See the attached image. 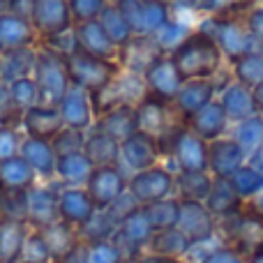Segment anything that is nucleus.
Instances as JSON below:
<instances>
[{"label":"nucleus","instance_id":"c756f323","mask_svg":"<svg viewBox=\"0 0 263 263\" xmlns=\"http://www.w3.org/2000/svg\"><path fill=\"white\" fill-rule=\"evenodd\" d=\"M92 129H100L104 134H109L111 139L125 141L132 132H136V118H134V106L123 104V106H114V109H106L102 114L95 116V123Z\"/></svg>","mask_w":263,"mask_h":263},{"label":"nucleus","instance_id":"a19ab883","mask_svg":"<svg viewBox=\"0 0 263 263\" xmlns=\"http://www.w3.org/2000/svg\"><path fill=\"white\" fill-rule=\"evenodd\" d=\"M229 182H231V187L236 190V194L240 196L245 203H250V201H254L256 196L263 194V173L259 171V168L252 166V164H247V162L242 164L231 178H229Z\"/></svg>","mask_w":263,"mask_h":263},{"label":"nucleus","instance_id":"f03ea898","mask_svg":"<svg viewBox=\"0 0 263 263\" xmlns=\"http://www.w3.org/2000/svg\"><path fill=\"white\" fill-rule=\"evenodd\" d=\"M196 30L205 32V35H210L217 42V46L222 49L227 63H231V60L259 49L254 37L250 35V30H247V26H245V14H242V16H238V14H222V12L208 14V16L199 18Z\"/></svg>","mask_w":263,"mask_h":263},{"label":"nucleus","instance_id":"f3484780","mask_svg":"<svg viewBox=\"0 0 263 263\" xmlns=\"http://www.w3.org/2000/svg\"><path fill=\"white\" fill-rule=\"evenodd\" d=\"M58 111L65 127L88 132L95 123V106H92V95L79 86H69V90L58 102Z\"/></svg>","mask_w":263,"mask_h":263},{"label":"nucleus","instance_id":"a878e982","mask_svg":"<svg viewBox=\"0 0 263 263\" xmlns=\"http://www.w3.org/2000/svg\"><path fill=\"white\" fill-rule=\"evenodd\" d=\"M217 100L222 102L224 111H227V118L231 120V125L256 116V104H254V92H252V88L242 86V83L233 81V79L219 90Z\"/></svg>","mask_w":263,"mask_h":263},{"label":"nucleus","instance_id":"423d86ee","mask_svg":"<svg viewBox=\"0 0 263 263\" xmlns=\"http://www.w3.org/2000/svg\"><path fill=\"white\" fill-rule=\"evenodd\" d=\"M217 238L245 256L263 250V213L252 203H245L238 215L217 222Z\"/></svg>","mask_w":263,"mask_h":263},{"label":"nucleus","instance_id":"1a4fd4ad","mask_svg":"<svg viewBox=\"0 0 263 263\" xmlns=\"http://www.w3.org/2000/svg\"><path fill=\"white\" fill-rule=\"evenodd\" d=\"M157 164H164V153L157 136L136 129L125 141H120V168L127 176Z\"/></svg>","mask_w":263,"mask_h":263},{"label":"nucleus","instance_id":"72a5a7b5","mask_svg":"<svg viewBox=\"0 0 263 263\" xmlns=\"http://www.w3.org/2000/svg\"><path fill=\"white\" fill-rule=\"evenodd\" d=\"M227 65L233 81L242 83V86L252 88V90L263 83V49H254Z\"/></svg>","mask_w":263,"mask_h":263},{"label":"nucleus","instance_id":"ea45409f","mask_svg":"<svg viewBox=\"0 0 263 263\" xmlns=\"http://www.w3.org/2000/svg\"><path fill=\"white\" fill-rule=\"evenodd\" d=\"M100 26L104 28V32H106V37H109L111 42H114L118 49H123L125 44L134 37V30H132V26L127 23V18L120 14V9L116 7V3L111 0L109 5L104 7V12L100 14Z\"/></svg>","mask_w":263,"mask_h":263},{"label":"nucleus","instance_id":"a18cd8bd","mask_svg":"<svg viewBox=\"0 0 263 263\" xmlns=\"http://www.w3.org/2000/svg\"><path fill=\"white\" fill-rule=\"evenodd\" d=\"M83 263H125L123 252L118 250L114 240H95V242H81Z\"/></svg>","mask_w":263,"mask_h":263},{"label":"nucleus","instance_id":"f257e3e1","mask_svg":"<svg viewBox=\"0 0 263 263\" xmlns=\"http://www.w3.org/2000/svg\"><path fill=\"white\" fill-rule=\"evenodd\" d=\"M168 55L185 81H190V79H217L227 65V58L217 46V42L196 28Z\"/></svg>","mask_w":263,"mask_h":263},{"label":"nucleus","instance_id":"ddd939ff","mask_svg":"<svg viewBox=\"0 0 263 263\" xmlns=\"http://www.w3.org/2000/svg\"><path fill=\"white\" fill-rule=\"evenodd\" d=\"M127 173L120 168V164L116 166H95L86 182V192L90 194L92 203L97 210H106L116 199L127 192Z\"/></svg>","mask_w":263,"mask_h":263},{"label":"nucleus","instance_id":"69168bd1","mask_svg":"<svg viewBox=\"0 0 263 263\" xmlns=\"http://www.w3.org/2000/svg\"><path fill=\"white\" fill-rule=\"evenodd\" d=\"M0 55H3V46H0Z\"/></svg>","mask_w":263,"mask_h":263},{"label":"nucleus","instance_id":"f8f14e48","mask_svg":"<svg viewBox=\"0 0 263 263\" xmlns=\"http://www.w3.org/2000/svg\"><path fill=\"white\" fill-rule=\"evenodd\" d=\"M143 83H145V95L155 97V100H162L166 104H173L176 95L180 92L182 83V74L178 72V67L173 65L171 55L162 53L143 74Z\"/></svg>","mask_w":263,"mask_h":263},{"label":"nucleus","instance_id":"e433bc0d","mask_svg":"<svg viewBox=\"0 0 263 263\" xmlns=\"http://www.w3.org/2000/svg\"><path fill=\"white\" fill-rule=\"evenodd\" d=\"M141 210H143V215H145V219H148L153 231L176 229L178 219H180V199H178V196H168V199L141 205Z\"/></svg>","mask_w":263,"mask_h":263},{"label":"nucleus","instance_id":"58836bf2","mask_svg":"<svg viewBox=\"0 0 263 263\" xmlns=\"http://www.w3.org/2000/svg\"><path fill=\"white\" fill-rule=\"evenodd\" d=\"M5 88H7V104L12 106L18 116H23V111L40 104V88H37L32 74L30 77L14 79V81L5 83Z\"/></svg>","mask_w":263,"mask_h":263},{"label":"nucleus","instance_id":"680f3d73","mask_svg":"<svg viewBox=\"0 0 263 263\" xmlns=\"http://www.w3.org/2000/svg\"><path fill=\"white\" fill-rule=\"evenodd\" d=\"M252 92H254V104H256V114H259L261 118H263V83H261V86H256V88H254V90H252Z\"/></svg>","mask_w":263,"mask_h":263},{"label":"nucleus","instance_id":"4c0bfd02","mask_svg":"<svg viewBox=\"0 0 263 263\" xmlns=\"http://www.w3.org/2000/svg\"><path fill=\"white\" fill-rule=\"evenodd\" d=\"M213 176L208 171H178L176 173V196L187 201H205Z\"/></svg>","mask_w":263,"mask_h":263},{"label":"nucleus","instance_id":"7c9ffc66","mask_svg":"<svg viewBox=\"0 0 263 263\" xmlns=\"http://www.w3.org/2000/svg\"><path fill=\"white\" fill-rule=\"evenodd\" d=\"M83 153L92 162V166H116V164H120V143L100 129L90 127L86 132Z\"/></svg>","mask_w":263,"mask_h":263},{"label":"nucleus","instance_id":"7ed1b4c3","mask_svg":"<svg viewBox=\"0 0 263 263\" xmlns=\"http://www.w3.org/2000/svg\"><path fill=\"white\" fill-rule=\"evenodd\" d=\"M32 79L40 88V104L58 106L63 95L69 90L72 81L65 65V53L49 44H37L35 53V67H32Z\"/></svg>","mask_w":263,"mask_h":263},{"label":"nucleus","instance_id":"c9c22d12","mask_svg":"<svg viewBox=\"0 0 263 263\" xmlns=\"http://www.w3.org/2000/svg\"><path fill=\"white\" fill-rule=\"evenodd\" d=\"M35 53H37V46H32V49L5 51L0 55V83H9L14 79L30 77L32 67H35Z\"/></svg>","mask_w":263,"mask_h":263},{"label":"nucleus","instance_id":"b1692460","mask_svg":"<svg viewBox=\"0 0 263 263\" xmlns=\"http://www.w3.org/2000/svg\"><path fill=\"white\" fill-rule=\"evenodd\" d=\"M185 125L194 132L196 136L208 141V143L222 139V136H229V132H231V120L227 118V111H224L222 102H219L217 97H215L208 106H203L199 114L192 116Z\"/></svg>","mask_w":263,"mask_h":263},{"label":"nucleus","instance_id":"0e129e2a","mask_svg":"<svg viewBox=\"0 0 263 263\" xmlns=\"http://www.w3.org/2000/svg\"><path fill=\"white\" fill-rule=\"evenodd\" d=\"M173 263H192V261H187V259H180V261H173Z\"/></svg>","mask_w":263,"mask_h":263},{"label":"nucleus","instance_id":"09e8293b","mask_svg":"<svg viewBox=\"0 0 263 263\" xmlns=\"http://www.w3.org/2000/svg\"><path fill=\"white\" fill-rule=\"evenodd\" d=\"M55 155H67V153H81L86 145V132L81 129H72V127H63L58 134L51 139Z\"/></svg>","mask_w":263,"mask_h":263},{"label":"nucleus","instance_id":"3c124183","mask_svg":"<svg viewBox=\"0 0 263 263\" xmlns=\"http://www.w3.org/2000/svg\"><path fill=\"white\" fill-rule=\"evenodd\" d=\"M196 263H247V256L238 252L236 247L227 245V242H215L213 247H208L201 254V259Z\"/></svg>","mask_w":263,"mask_h":263},{"label":"nucleus","instance_id":"c03bdc74","mask_svg":"<svg viewBox=\"0 0 263 263\" xmlns=\"http://www.w3.org/2000/svg\"><path fill=\"white\" fill-rule=\"evenodd\" d=\"M196 26H192V23L182 21V18H178L176 14H173L171 18H168V23H164L162 28H159L157 32H155V42H157V46L164 51V53H171L173 49H176L178 44H180L182 40H185L187 35H190L192 30H194Z\"/></svg>","mask_w":263,"mask_h":263},{"label":"nucleus","instance_id":"c85d7f7f","mask_svg":"<svg viewBox=\"0 0 263 263\" xmlns=\"http://www.w3.org/2000/svg\"><path fill=\"white\" fill-rule=\"evenodd\" d=\"M92 162L86 153H67L55 159V185L58 187H86L92 173Z\"/></svg>","mask_w":263,"mask_h":263},{"label":"nucleus","instance_id":"dca6fc26","mask_svg":"<svg viewBox=\"0 0 263 263\" xmlns=\"http://www.w3.org/2000/svg\"><path fill=\"white\" fill-rule=\"evenodd\" d=\"M134 118H136V129L145 132V134H153L157 139H162L176 125H182L176 118V114H173L171 104H166L162 100H155L150 95H145L143 100H139L134 104Z\"/></svg>","mask_w":263,"mask_h":263},{"label":"nucleus","instance_id":"5fc2aeb1","mask_svg":"<svg viewBox=\"0 0 263 263\" xmlns=\"http://www.w3.org/2000/svg\"><path fill=\"white\" fill-rule=\"evenodd\" d=\"M136 208H139V203H136V201H134V196H132L129 192H125V194L120 196V199H116L114 203H111L109 208L104 210V213L109 215V217H111V222H114L116 227H118V224L123 222V219L127 217L129 213H134Z\"/></svg>","mask_w":263,"mask_h":263},{"label":"nucleus","instance_id":"37998d69","mask_svg":"<svg viewBox=\"0 0 263 263\" xmlns=\"http://www.w3.org/2000/svg\"><path fill=\"white\" fill-rule=\"evenodd\" d=\"M229 136L250 155L252 150H256L263 143V118L256 114V116H252V118H245V120H240V123L231 125Z\"/></svg>","mask_w":263,"mask_h":263},{"label":"nucleus","instance_id":"774afa93","mask_svg":"<svg viewBox=\"0 0 263 263\" xmlns=\"http://www.w3.org/2000/svg\"><path fill=\"white\" fill-rule=\"evenodd\" d=\"M261 3H263V0H261Z\"/></svg>","mask_w":263,"mask_h":263},{"label":"nucleus","instance_id":"6e6d98bb","mask_svg":"<svg viewBox=\"0 0 263 263\" xmlns=\"http://www.w3.org/2000/svg\"><path fill=\"white\" fill-rule=\"evenodd\" d=\"M245 26L250 30V35L254 37L256 46L263 49V3H259L245 14Z\"/></svg>","mask_w":263,"mask_h":263},{"label":"nucleus","instance_id":"864d4df0","mask_svg":"<svg viewBox=\"0 0 263 263\" xmlns=\"http://www.w3.org/2000/svg\"><path fill=\"white\" fill-rule=\"evenodd\" d=\"M21 139H23L21 127L0 125V162L18 155V150H21Z\"/></svg>","mask_w":263,"mask_h":263},{"label":"nucleus","instance_id":"9d476101","mask_svg":"<svg viewBox=\"0 0 263 263\" xmlns=\"http://www.w3.org/2000/svg\"><path fill=\"white\" fill-rule=\"evenodd\" d=\"M178 229L187 236L192 247H201L208 242H222L217 238V219L210 215L203 201H187L180 199V219Z\"/></svg>","mask_w":263,"mask_h":263},{"label":"nucleus","instance_id":"cd10ccee","mask_svg":"<svg viewBox=\"0 0 263 263\" xmlns=\"http://www.w3.org/2000/svg\"><path fill=\"white\" fill-rule=\"evenodd\" d=\"M30 227L23 219L0 217V263H21Z\"/></svg>","mask_w":263,"mask_h":263},{"label":"nucleus","instance_id":"473e14b6","mask_svg":"<svg viewBox=\"0 0 263 263\" xmlns=\"http://www.w3.org/2000/svg\"><path fill=\"white\" fill-rule=\"evenodd\" d=\"M190 250H192V242L187 240V236L178 227L166 229V231H155L148 242V252L164 256V259H171V261L187 259Z\"/></svg>","mask_w":263,"mask_h":263},{"label":"nucleus","instance_id":"393cba45","mask_svg":"<svg viewBox=\"0 0 263 263\" xmlns=\"http://www.w3.org/2000/svg\"><path fill=\"white\" fill-rule=\"evenodd\" d=\"M21 132L26 136H35V139L51 141L60 129L65 127L63 118H60L58 106L51 104H35L32 109L23 111L21 116Z\"/></svg>","mask_w":263,"mask_h":263},{"label":"nucleus","instance_id":"aec40b11","mask_svg":"<svg viewBox=\"0 0 263 263\" xmlns=\"http://www.w3.org/2000/svg\"><path fill=\"white\" fill-rule=\"evenodd\" d=\"M40 44L35 28H32L30 18L26 14L18 12H3L0 14V46L5 51H16V49H32Z\"/></svg>","mask_w":263,"mask_h":263},{"label":"nucleus","instance_id":"338daca9","mask_svg":"<svg viewBox=\"0 0 263 263\" xmlns=\"http://www.w3.org/2000/svg\"><path fill=\"white\" fill-rule=\"evenodd\" d=\"M21 263H28V261H21Z\"/></svg>","mask_w":263,"mask_h":263},{"label":"nucleus","instance_id":"6ab92c4d","mask_svg":"<svg viewBox=\"0 0 263 263\" xmlns=\"http://www.w3.org/2000/svg\"><path fill=\"white\" fill-rule=\"evenodd\" d=\"M245 162L247 153L231 136H222L208 143V173L213 178H231Z\"/></svg>","mask_w":263,"mask_h":263},{"label":"nucleus","instance_id":"6e6552de","mask_svg":"<svg viewBox=\"0 0 263 263\" xmlns=\"http://www.w3.org/2000/svg\"><path fill=\"white\" fill-rule=\"evenodd\" d=\"M127 192L134 196L139 205H148L155 201L176 196V173L166 164H157V166L129 173Z\"/></svg>","mask_w":263,"mask_h":263},{"label":"nucleus","instance_id":"bf43d9fd","mask_svg":"<svg viewBox=\"0 0 263 263\" xmlns=\"http://www.w3.org/2000/svg\"><path fill=\"white\" fill-rule=\"evenodd\" d=\"M247 164H252V166L259 168V171L263 173V143L256 150H252V153L247 155Z\"/></svg>","mask_w":263,"mask_h":263},{"label":"nucleus","instance_id":"0eeeda50","mask_svg":"<svg viewBox=\"0 0 263 263\" xmlns=\"http://www.w3.org/2000/svg\"><path fill=\"white\" fill-rule=\"evenodd\" d=\"M28 18H30L40 42H51L60 35L72 32L74 28L67 0H30Z\"/></svg>","mask_w":263,"mask_h":263},{"label":"nucleus","instance_id":"79ce46f5","mask_svg":"<svg viewBox=\"0 0 263 263\" xmlns=\"http://www.w3.org/2000/svg\"><path fill=\"white\" fill-rule=\"evenodd\" d=\"M171 16L173 7L168 0H141V35H155Z\"/></svg>","mask_w":263,"mask_h":263},{"label":"nucleus","instance_id":"bb28decb","mask_svg":"<svg viewBox=\"0 0 263 263\" xmlns=\"http://www.w3.org/2000/svg\"><path fill=\"white\" fill-rule=\"evenodd\" d=\"M203 203L217 222L233 217V215H238L245 208V201L236 194V190L231 187L229 178H213V187H210Z\"/></svg>","mask_w":263,"mask_h":263},{"label":"nucleus","instance_id":"9b49d317","mask_svg":"<svg viewBox=\"0 0 263 263\" xmlns=\"http://www.w3.org/2000/svg\"><path fill=\"white\" fill-rule=\"evenodd\" d=\"M153 233L155 231L150 229L148 219H145L143 210H141V205H139L134 213H129L127 217L116 227L111 240H114L116 245H118V250L123 252L125 263H132L136 256L148 252V242H150V238H153Z\"/></svg>","mask_w":263,"mask_h":263},{"label":"nucleus","instance_id":"2f4dec72","mask_svg":"<svg viewBox=\"0 0 263 263\" xmlns=\"http://www.w3.org/2000/svg\"><path fill=\"white\" fill-rule=\"evenodd\" d=\"M37 182L40 180H37L35 171H32L30 164L21 155H14V157L0 162V187L14 190V192H28Z\"/></svg>","mask_w":263,"mask_h":263},{"label":"nucleus","instance_id":"49530a36","mask_svg":"<svg viewBox=\"0 0 263 263\" xmlns=\"http://www.w3.org/2000/svg\"><path fill=\"white\" fill-rule=\"evenodd\" d=\"M116 231V224L111 222V217L104 210H97L95 217L86 224L83 229H79V238L81 242H95V240H111Z\"/></svg>","mask_w":263,"mask_h":263},{"label":"nucleus","instance_id":"20e7f679","mask_svg":"<svg viewBox=\"0 0 263 263\" xmlns=\"http://www.w3.org/2000/svg\"><path fill=\"white\" fill-rule=\"evenodd\" d=\"M164 157L171 159V171H208V141L196 136L187 125H176L159 139Z\"/></svg>","mask_w":263,"mask_h":263},{"label":"nucleus","instance_id":"603ef678","mask_svg":"<svg viewBox=\"0 0 263 263\" xmlns=\"http://www.w3.org/2000/svg\"><path fill=\"white\" fill-rule=\"evenodd\" d=\"M173 7V14L176 12H187L192 16H208V14H217L219 12V3L217 0H168Z\"/></svg>","mask_w":263,"mask_h":263},{"label":"nucleus","instance_id":"f704fd0d","mask_svg":"<svg viewBox=\"0 0 263 263\" xmlns=\"http://www.w3.org/2000/svg\"><path fill=\"white\" fill-rule=\"evenodd\" d=\"M40 231H42V236H44L46 245H49L51 254H53V261L60 259V256H65V254H69L72 250H77V247L81 245L79 231L74 227H69V224H65L63 219L40 229Z\"/></svg>","mask_w":263,"mask_h":263},{"label":"nucleus","instance_id":"a211bd4d","mask_svg":"<svg viewBox=\"0 0 263 263\" xmlns=\"http://www.w3.org/2000/svg\"><path fill=\"white\" fill-rule=\"evenodd\" d=\"M95 213L97 208L86 187H60L58 190V215L65 224L79 231L95 217Z\"/></svg>","mask_w":263,"mask_h":263},{"label":"nucleus","instance_id":"2eb2a0df","mask_svg":"<svg viewBox=\"0 0 263 263\" xmlns=\"http://www.w3.org/2000/svg\"><path fill=\"white\" fill-rule=\"evenodd\" d=\"M58 190L53 182H37L35 187L28 190V210L26 222L30 229H44L49 224L58 222Z\"/></svg>","mask_w":263,"mask_h":263},{"label":"nucleus","instance_id":"e2e57ef3","mask_svg":"<svg viewBox=\"0 0 263 263\" xmlns=\"http://www.w3.org/2000/svg\"><path fill=\"white\" fill-rule=\"evenodd\" d=\"M247 263H263V250H259V252H254V254L247 256Z\"/></svg>","mask_w":263,"mask_h":263},{"label":"nucleus","instance_id":"de8ad7c7","mask_svg":"<svg viewBox=\"0 0 263 263\" xmlns=\"http://www.w3.org/2000/svg\"><path fill=\"white\" fill-rule=\"evenodd\" d=\"M28 263H53V254H51L49 245H46L44 236H42L40 229H30L28 233L26 247H23V259Z\"/></svg>","mask_w":263,"mask_h":263},{"label":"nucleus","instance_id":"4be33fe9","mask_svg":"<svg viewBox=\"0 0 263 263\" xmlns=\"http://www.w3.org/2000/svg\"><path fill=\"white\" fill-rule=\"evenodd\" d=\"M18 155L30 164V168L35 171V176L40 182H53L55 180V159H58V155H55L51 141L23 134Z\"/></svg>","mask_w":263,"mask_h":263},{"label":"nucleus","instance_id":"13d9d810","mask_svg":"<svg viewBox=\"0 0 263 263\" xmlns=\"http://www.w3.org/2000/svg\"><path fill=\"white\" fill-rule=\"evenodd\" d=\"M83 245H79L77 250H72L69 254H65V256H60V259H55L53 263H83V250H81Z\"/></svg>","mask_w":263,"mask_h":263},{"label":"nucleus","instance_id":"39448f33","mask_svg":"<svg viewBox=\"0 0 263 263\" xmlns=\"http://www.w3.org/2000/svg\"><path fill=\"white\" fill-rule=\"evenodd\" d=\"M65 65H67V74H69L72 86L83 88V90H88L90 95L102 92L123 72L118 60L97 58V55L86 53V51L77 49V46H74L69 53H65Z\"/></svg>","mask_w":263,"mask_h":263},{"label":"nucleus","instance_id":"052dcab7","mask_svg":"<svg viewBox=\"0 0 263 263\" xmlns=\"http://www.w3.org/2000/svg\"><path fill=\"white\" fill-rule=\"evenodd\" d=\"M132 263H173L171 259H164V256H157L153 252H143L141 256H136Z\"/></svg>","mask_w":263,"mask_h":263},{"label":"nucleus","instance_id":"4468645a","mask_svg":"<svg viewBox=\"0 0 263 263\" xmlns=\"http://www.w3.org/2000/svg\"><path fill=\"white\" fill-rule=\"evenodd\" d=\"M217 95H219L217 79H190V81L182 83L171 109L176 114V118L185 125L192 116L199 114L203 106H208Z\"/></svg>","mask_w":263,"mask_h":263},{"label":"nucleus","instance_id":"412c9836","mask_svg":"<svg viewBox=\"0 0 263 263\" xmlns=\"http://www.w3.org/2000/svg\"><path fill=\"white\" fill-rule=\"evenodd\" d=\"M164 51L157 46L153 35H134L127 44L120 49L118 53V63L123 67V72H132L143 77L145 69L162 55Z\"/></svg>","mask_w":263,"mask_h":263},{"label":"nucleus","instance_id":"4d7b16f0","mask_svg":"<svg viewBox=\"0 0 263 263\" xmlns=\"http://www.w3.org/2000/svg\"><path fill=\"white\" fill-rule=\"evenodd\" d=\"M217 3H219V12L222 14H238V16H242L252 7H256L261 0H217Z\"/></svg>","mask_w":263,"mask_h":263},{"label":"nucleus","instance_id":"5701e85b","mask_svg":"<svg viewBox=\"0 0 263 263\" xmlns=\"http://www.w3.org/2000/svg\"><path fill=\"white\" fill-rule=\"evenodd\" d=\"M72 37H74V46H77V49L86 51V53H90V55H97V58L118 60L120 49L106 37L104 28L100 26V21L74 23Z\"/></svg>","mask_w":263,"mask_h":263},{"label":"nucleus","instance_id":"8fccbe9b","mask_svg":"<svg viewBox=\"0 0 263 263\" xmlns=\"http://www.w3.org/2000/svg\"><path fill=\"white\" fill-rule=\"evenodd\" d=\"M67 3L74 23H86V21H97L111 0H67Z\"/></svg>","mask_w":263,"mask_h":263}]
</instances>
